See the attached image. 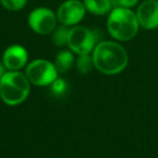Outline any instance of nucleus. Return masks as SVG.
Segmentation results:
<instances>
[{
  "mask_svg": "<svg viewBox=\"0 0 158 158\" xmlns=\"http://www.w3.org/2000/svg\"><path fill=\"white\" fill-rule=\"evenodd\" d=\"M86 10L95 15H104L112 11V0H84Z\"/></svg>",
  "mask_w": 158,
  "mask_h": 158,
  "instance_id": "10",
  "label": "nucleus"
},
{
  "mask_svg": "<svg viewBox=\"0 0 158 158\" xmlns=\"http://www.w3.org/2000/svg\"><path fill=\"white\" fill-rule=\"evenodd\" d=\"M93 65V57L89 56V54H81L78 57L77 61V68L81 74H88L92 69Z\"/></svg>",
  "mask_w": 158,
  "mask_h": 158,
  "instance_id": "13",
  "label": "nucleus"
},
{
  "mask_svg": "<svg viewBox=\"0 0 158 158\" xmlns=\"http://www.w3.org/2000/svg\"><path fill=\"white\" fill-rule=\"evenodd\" d=\"M5 74H6V72H5V67H3V66L1 65V63H0V79H1V77H2Z\"/></svg>",
  "mask_w": 158,
  "mask_h": 158,
  "instance_id": "17",
  "label": "nucleus"
},
{
  "mask_svg": "<svg viewBox=\"0 0 158 158\" xmlns=\"http://www.w3.org/2000/svg\"><path fill=\"white\" fill-rule=\"evenodd\" d=\"M86 14V7L80 0H66L59 7L56 12L57 21L65 26L77 25Z\"/></svg>",
  "mask_w": 158,
  "mask_h": 158,
  "instance_id": "7",
  "label": "nucleus"
},
{
  "mask_svg": "<svg viewBox=\"0 0 158 158\" xmlns=\"http://www.w3.org/2000/svg\"><path fill=\"white\" fill-rule=\"evenodd\" d=\"M0 2L7 10L20 11L26 6L27 0H0Z\"/></svg>",
  "mask_w": 158,
  "mask_h": 158,
  "instance_id": "14",
  "label": "nucleus"
},
{
  "mask_svg": "<svg viewBox=\"0 0 158 158\" xmlns=\"http://www.w3.org/2000/svg\"><path fill=\"white\" fill-rule=\"evenodd\" d=\"M26 77L37 86L52 85L56 80L57 70L53 64L46 60H36L26 68Z\"/></svg>",
  "mask_w": 158,
  "mask_h": 158,
  "instance_id": "4",
  "label": "nucleus"
},
{
  "mask_svg": "<svg viewBox=\"0 0 158 158\" xmlns=\"http://www.w3.org/2000/svg\"><path fill=\"white\" fill-rule=\"evenodd\" d=\"M138 2L139 0H115L116 7L127 8V9H131V8L135 7Z\"/></svg>",
  "mask_w": 158,
  "mask_h": 158,
  "instance_id": "15",
  "label": "nucleus"
},
{
  "mask_svg": "<svg viewBox=\"0 0 158 158\" xmlns=\"http://www.w3.org/2000/svg\"><path fill=\"white\" fill-rule=\"evenodd\" d=\"M31 90L29 80L22 73H6L0 79V98L8 105H18L27 99Z\"/></svg>",
  "mask_w": 158,
  "mask_h": 158,
  "instance_id": "3",
  "label": "nucleus"
},
{
  "mask_svg": "<svg viewBox=\"0 0 158 158\" xmlns=\"http://www.w3.org/2000/svg\"><path fill=\"white\" fill-rule=\"evenodd\" d=\"M139 24L145 29L158 28V0H144L135 12Z\"/></svg>",
  "mask_w": 158,
  "mask_h": 158,
  "instance_id": "8",
  "label": "nucleus"
},
{
  "mask_svg": "<svg viewBox=\"0 0 158 158\" xmlns=\"http://www.w3.org/2000/svg\"><path fill=\"white\" fill-rule=\"evenodd\" d=\"M66 88V84L64 82V80H62V79H56L54 82L52 84V90L54 93H57V94H60V93L64 92V90H65Z\"/></svg>",
  "mask_w": 158,
  "mask_h": 158,
  "instance_id": "16",
  "label": "nucleus"
},
{
  "mask_svg": "<svg viewBox=\"0 0 158 158\" xmlns=\"http://www.w3.org/2000/svg\"><path fill=\"white\" fill-rule=\"evenodd\" d=\"M69 31H70V29L68 28V26H65V25H62V26L55 28L54 33H53V38H52L55 46L62 47V46L67 44L68 37H69Z\"/></svg>",
  "mask_w": 158,
  "mask_h": 158,
  "instance_id": "12",
  "label": "nucleus"
},
{
  "mask_svg": "<svg viewBox=\"0 0 158 158\" xmlns=\"http://www.w3.org/2000/svg\"><path fill=\"white\" fill-rule=\"evenodd\" d=\"M27 62V51L22 46H11L3 53V64L5 67L10 70L22 68Z\"/></svg>",
  "mask_w": 158,
  "mask_h": 158,
  "instance_id": "9",
  "label": "nucleus"
},
{
  "mask_svg": "<svg viewBox=\"0 0 158 158\" xmlns=\"http://www.w3.org/2000/svg\"><path fill=\"white\" fill-rule=\"evenodd\" d=\"M74 65V56L69 51H62L55 59V68L59 73H66Z\"/></svg>",
  "mask_w": 158,
  "mask_h": 158,
  "instance_id": "11",
  "label": "nucleus"
},
{
  "mask_svg": "<svg viewBox=\"0 0 158 158\" xmlns=\"http://www.w3.org/2000/svg\"><path fill=\"white\" fill-rule=\"evenodd\" d=\"M57 22L56 14L44 7L33 10L28 15V24L31 28L40 35L52 33L56 28Z\"/></svg>",
  "mask_w": 158,
  "mask_h": 158,
  "instance_id": "6",
  "label": "nucleus"
},
{
  "mask_svg": "<svg viewBox=\"0 0 158 158\" xmlns=\"http://www.w3.org/2000/svg\"><path fill=\"white\" fill-rule=\"evenodd\" d=\"M92 57L98 70L106 75H116L123 72L129 60L125 48L113 41L99 42L95 46Z\"/></svg>",
  "mask_w": 158,
  "mask_h": 158,
  "instance_id": "1",
  "label": "nucleus"
},
{
  "mask_svg": "<svg viewBox=\"0 0 158 158\" xmlns=\"http://www.w3.org/2000/svg\"><path fill=\"white\" fill-rule=\"evenodd\" d=\"M97 44V36L85 26H74L70 28L68 47L77 54H89Z\"/></svg>",
  "mask_w": 158,
  "mask_h": 158,
  "instance_id": "5",
  "label": "nucleus"
},
{
  "mask_svg": "<svg viewBox=\"0 0 158 158\" xmlns=\"http://www.w3.org/2000/svg\"><path fill=\"white\" fill-rule=\"evenodd\" d=\"M138 18L131 9L115 7L107 19V29L113 38L119 41H127L135 37L139 31Z\"/></svg>",
  "mask_w": 158,
  "mask_h": 158,
  "instance_id": "2",
  "label": "nucleus"
}]
</instances>
